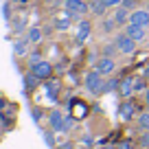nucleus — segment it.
<instances>
[{"mask_svg": "<svg viewBox=\"0 0 149 149\" xmlns=\"http://www.w3.org/2000/svg\"><path fill=\"white\" fill-rule=\"evenodd\" d=\"M118 51L116 44H107V46H103V57H112V53Z\"/></svg>", "mask_w": 149, "mask_h": 149, "instance_id": "obj_23", "label": "nucleus"}, {"mask_svg": "<svg viewBox=\"0 0 149 149\" xmlns=\"http://www.w3.org/2000/svg\"><path fill=\"white\" fill-rule=\"evenodd\" d=\"M130 13L132 11L130 9H125V7H118L116 9V13H114V20H116V24H125V22H130Z\"/></svg>", "mask_w": 149, "mask_h": 149, "instance_id": "obj_13", "label": "nucleus"}, {"mask_svg": "<svg viewBox=\"0 0 149 149\" xmlns=\"http://www.w3.org/2000/svg\"><path fill=\"white\" fill-rule=\"evenodd\" d=\"M44 140H46L48 147H53V145H55V140H53V134H51V132H44Z\"/></svg>", "mask_w": 149, "mask_h": 149, "instance_id": "obj_27", "label": "nucleus"}, {"mask_svg": "<svg viewBox=\"0 0 149 149\" xmlns=\"http://www.w3.org/2000/svg\"><path fill=\"white\" fill-rule=\"evenodd\" d=\"M68 26H70V18H68V15L61 18V20H57V29H59V31H66Z\"/></svg>", "mask_w": 149, "mask_h": 149, "instance_id": "obj_21", "label": "nucleus"}, {"mask_svg": "<svg viewBox=\"0 0 149 149\" xmlns=\"http://www.w3.org/2000/svg\"><path fill=\"white\" fill-rule=\"evenodd\" d=\"M107 7L103 5V0H94L92 5H90V11H92L94 15H103V11H105Z\"/></svg>", "mask_w": 149, "mask_h": 149, "instance_id": "obj_17", "label": "nucleus"}, {"mask_svg": "<svg viewBox=\"0 0 149 149\" xmlns=\"http://www.w3.org/2000/svg\"><path fill=\"white\" fill-rule=\"evenodd\" d=\"M48 123H51V127H53V132H66V127H64V114H61L59 110H53L51 114H48Z\"/></svg>", "mask_w": 149, "mask_h": 149, "instance_id": "obj_9", "label": "nucleus"}, {"mask_svg": "<svg viewBox=\"0 0 149 149\" xmlns=\"http://www.w3.org/2000/svg\"><path fill=\"white\" fill-rule=\"evenodd\" d=\"M86 90L92 94H103L105 92V81H103V74L99 72V70H90V72H86Z\"/></svg>", "mask_w": 149, "mask_h": 149, "instance_id": "obj_1", "label": "nucleus"}, {"mask_svg": "<svg viewBox=\"0 0 149 149\" xmlns=\"http://www.w3.org/2000/svg\"><path fill=\"white\" fill-rule=\"evenodd\" d=\"M29 44H31L29 40H18V42L13 44V53H15L18 57L26 55V53H29Z\"/></svg>", "mask_w": 149, "mask_h": 149, "instance_id": "obj_14", "label": "nucleus"}, {"mask_svg": "<svg viewBox=\"0 0 149 149\" xmlns=\"http://www.w3.org/2000/svg\"><path fill=\"white\" fill-rule=\"evenodd\" d=\"M147 9H149V0H147Z\"/></svg>", "mask_w": 149, "mask_h": 149, "instance_id": "obj_32", "label": "nucleus"}, {"mask_svg": "<svg viewBox=\"0 0 149 149\" xmlns=\"http://www.w3.org/2000/svg\"><path fill=\"white\" fill-rule=\"evenodd\" d=\"M143 94H145V103H147V105H149V88H147V90H145V92H143Z\"/></svg>", "mask_w": 149, "mask_h": 149, "instance_id": "obj_30", "label": "nucleus"}, {"mask_svg": "<svg viewBox=\"0 0 149 149\" xmlns=\"http://www.w3.org/2000/svg\"><path fill=\"white\" fill-rule=\"evenodd\" d=\"M94 70H99L103 77H107V74H112L114 70H116V64H114L112 57H101V59L94 61Z\"/></svg>", "mask_w": 149, "mask_h": 149, "instance_id": "obj_6", "label": "nucleus"}, {"mask_svg": "<svg viewBox=\"0 0 149 149\" xmlns=\"http://www.w3.org/2000/svg\"><path fill=\"white\" fill-rule=\"evenodd\" d=\"M138 125L143 127L145 132H149V110H147V112H143V114L138 116Z\"/></svg>", "mask_w": 149, "mask_h": 149, "instance_id": "obj_19", "label": "nucleus"}, {"mask_svg": "<svg viewBox=\"0 0 149 149\" xmlns=\"http://www.w3.org/2000/svg\"><path fill=\"white\" fill-rule=\"evenodd\" d=\"M105 149H112V147H105Z\"/></svg>", "mask_w": 149, "mask_h": 149, "instance_id": "obj_33", "label": "nucleus"}, {"mask_svg": "<svg viewBox=\"0 0 149 149\" xmlns=\"http://www.w3.org/2000/svg\"><path fill=\"white\" fill-rule=\"evenodd\" d=\"M147 84L149 81L145 77H134V92H145L147 90Z\"/></svg>", "mask_w": 149, "mask_h": 149, "instance_id": "obj_16", "label": "nucleus"}, {"mask_svg": "<svg viewBox=\"0 0 149 149\" xmlns=\"http://www.w3.org/2000/svg\"><path fill=\"white\" fill-rule=\"evenodd\" d=\"M125 33L134 40V42H143L145 37L149 35L147 26H140V24H130V22H127V26H125Z\"/></svg>", "mask_w": 149, "mask_h": 149, "instance_id": "obj_5", "label": "nucleus"}, {"mask_svg": "<svg viewBox=\"0 0 149 149\" xmlns=\"http://www.w3.org/2000/svg\"><path fill=\"white\" fill-rule=\"evenodd\" d=\"M116 149H134V143L132 140H123V143L116 145Z\"/></svg>", "mask_w": 149, "mask_h": 149, "instance_id": "obj_25", "label": "nucleus"}, {"mask_svg": "<svg viewBox=\"0 0 149 149\" xmlns=\"http://www.w3.org/2000/svg\"><path fill=\"white\" fill-rule=\"evenodd\" d=\"M90 31H92V24H90L88 20H81V22H79V29H77V42L84 44L86 40H88Z\"/></svg>", "mask_w": 149, "mask_h": 149, "instance_id": "obj_12", "label": "nucleus"}, {"mask_svg": "<svg viewBox=\"0 0 149 149\" xmlns=\"http://www.w3.org/2000/svg\"><path fill=\"white\" fill-rule=\"evenodd\" d=\"M118 86H121V81H118V79H110V81H105V92L118 90Z\"/></svg>", "mask_w": 149, "mask_h": 149, "instance_id": "obj_20", "label": "nucleus"}, {"mask_svg": "<svg viewBox=\"0 0 149 149\" xmlns=\"http://www.w3.org/2000/svg\"><path fill=\"white\" fill-rule=\"evenodd\" d=\"M118 94H121L123 99H130L132 94H134V77H125V79H121Z\"/></svg>", "mask_w": 149, "mask_h": 149, "instance_id": "obj_10", "label": "nucleus"}, {"mask_svg": "<svg viewBox=\"0 0 149 149\" xmlns=\"http://www.w3.org/2000/svg\"><path fill=\"white\" fill-rule=\"evenodd\" d=\"M31 72L37 79H51L53 66H51V61H37V64H31Z\"/></svg>", "mask_w": 149, "mask_h": 149, "instance_id": "obj_4", "label": "nucleus"}, {"mask_svg": "<svg viewBox=\"0 0 149 149\" xmlns=\"http://www.w3.org/2000/svg\"><path fill=\"white\" fill-rule=\"evenodd\" d=\"M59 149H72V145H61Z\"/></svg>", "mask_w": 149, "mask_h": 149, "instance_id": "obj_31", "label": "nucleus"}, {"mask_svg": "<svg viewBox=\"0 0 149 149\" xmlns=\"http://www.w3.org/2000/svg\"><path fill=\"white\" fill-rule=\"evenodd\" d=\"M123 0H103V5L105 7H121Z\"/></svg>", "mask_w": 149, "mask_h": 149, "instance_id": "obj_28", "label": "nucleus"}, {"mask_svg": "<svg viewBox=\"0 0 149 149\" xmlns=\"http://www.w3.org/2000/svg\"><path fill=\"white\" fill-rule=\"evenodd\" d=\"M64 7L68 18H84L90 11V5L86 0H64Z\"/></svg>", "mask_w": 149, "mask_h": 149, "instance_id": "obj_2", "label": "nucleus"}, {"mask_svg": "<svg viewBox=\"0 0 149 149\" xmlns=\"http://www.w3.org/2000/svg\"><path fill=\"white\" fill-rule=\"evenodd\" d=\"M37 81H40V79H37V77H35V74H33V72L24 74V88H26V90L35 88V86H37Z\"/></svg>", "mask_w": 149, "mask_h": 149, "instance_id": "obj_18", "label": "nucleus"}, {"mask_svg": "<svg viewBox=\"0 0 149 149\" xmlns=\"http://www.w3.org/2000/svg\"><path fill=\"white\" fill-rule=\"evenodd\" d=\"M130 24H140L149 29V9H134L130 13Z\"/></svg>", "mask_w": 149, "mask_h": 149, "instance_id": "obj_7", "label": "nucleus"}, {"mask_svg": "<svg viewBox=\"0 0 149 149\" xmlns=\"http://www.w3.org/2000/svg\"><path fill=\"white\" fill-rule=\"evenodd\" d=\"M70 114H72L74 118H86V114H88V105H86L84 101H79V99H74V101L70 103Z\"/></svg>", "mask_w": 149, "mask_h": 149, "instance_id": "obj_11", "label": "nucleus"}, {"mask_svg": "<svg viewBox=\"0 0 149 149\" xmlns=\"http://www.w3.org/2000/svg\"><path fill=\"white\" fill-rule=\"evenodd\" d=\"M26 40L31 44H37L40 40H42V31H40L37 26H31V29H29V33H26Z\"/></svg>", "mask_w": 149, "mask_h": 149, "instance_id": "obj_15", "label": "nucleus"}, {"mask_svg": "<svg viewBox=\"0 0 149 149\" xmlns=\"http://www.w3.org/2000/svg\"><path fill=\"white\" fill-rule=\"evenodd\" d=\"M57 90H59V84L48 86V99H51V101H55V99H57Z\"/></svg>", "mask_w": 149, "mask_h": 149, "instance_id": "obj_22", "label": "nucleus"}, {"mask_svg": "<svg viewBox=\"0 0 149 149\" xmlns=\"http://www.w3.org/2000/svg\"><path fill=\"white\" fill-rule=\"evenodd\" d=\"M114 44H116L118 53H123V55H132V53L136 51V44H138V42H134V40H132L125 31H123V33H118V35H116Z\"/></svg>", "mask_w": 149, "mask_h": 149, "instance_id": "obj_3", "label": "nucleus"}, {"mask_svg": "<svg viewBox=\"0 0 149 149\" xmlns=\"http://www.w3.org/2000/svg\"><path fill=\"white\" fill-rule=\"evenodd\" d=\"M143 77L149 81V66H145V70H143Z\"/></svg>", "mask_w": 149, "mask_h": 149, "instance_id": "obj_29", "label": "nucleus"}, {"mask_svg": "<svg viewBox=\"0 0 149 149\" xmlns=\"http://www.w3.org/2000/svg\"><path fill=\"white\" fill-rule=\"evenodd\" d=\"M121 5H123V7H125V9H130V11H134V7H136V0H123Z\"/></svg>", "mask_w": 149, "mask_h": 149, "instance_id": "obj_26", "label": "nucleus"}, {"mask_svg": "<svg viewBox=\"0 0 149 149\" xmlns=\"http://www.w3.org/2000/svg\"><path fill=\"white\" fill-rule=\"evenodd\" d=\"M138 143H140V147H145V149L149 147V132H145V134L140 136V140H138Z\"/></svg>", "mask_w": 149, "mask_h": 149, "instance_id": "obj_24", "label": "nucleus"}, {"mask_svg": "<svg viewBox=\"0 0 149 149\" xmlns=\"http://www.w3.org/2000/svg\"><path fill=\"white\" fill-rule=\"evenodd\" d=\"M136 114V103L130 101V99H125V101L121 103V107H118V116L123 118V121H130V118H134Z\"/></svg>", "mask_w": 149, "mask_h": 149, "instance_id": "obj_8", "label": "nucleus"}]
</instances>
